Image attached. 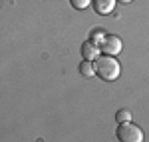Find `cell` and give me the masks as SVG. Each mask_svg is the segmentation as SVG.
I'll use <instances>...</instances> for the list:
<instances>
[{
    "instance_id": "obj_6",
    "label": "cell",
    "mask_w": 149,
    "mask_h": 142,
    "mask_svg": "<svg viewBox=\"0 0 149 142\" xmlns=\"http://www.w3.org/2000/svg\"><path fill=\"white\" fill-rule=\"evenodd\" d=\"M80 72H81V76L92 78L93 74H95V66H93V62H90V60H81V62H80Z\"/></svg>"
},
{
    "instance_id": "obj_10",
    "label": "cell",
    "mask_w": 149,
    "mask_h": 142,
    "mask_svg": "<svg viewBox=\"0 0 149 142\" xmlns=\"http://www.w3.org/2000/svg\"><path fill=\"white\" fill-rule=\"evenodd\" d=\"M119 2H123V4H127V2H131V0H119Z\"/></svg>"
},
{
    "instance_id": "obj_9",
    "label": "cell",
    "mask_w": 149,
    "mask_h": 142,
    "mask_svg": "<svg viewBox=\"0 0 149 142\" xmlns=\"http://www.w3.org/2000/svg\"><path fill=\"white\" fill-rule=\"evenodd\" d=\"M70 4H72V8H76V10H84V8H88V6L92 4V0H70Z\"/></svg>"
},
{
    "instance_id": "obj_5",
    "label": "cell",
    "mask_w": 149,
    "mask_h": 142,
    "mask_svg": "<svg viewBox=\"0 0 149 142\" xmlns=\"http://www.w3.org/2000/svg\"><path fill=\"white\" fill-rule=\"evenodd\" d=\"M92 4H93V10L97 14H102V16L111 14L115 8V0H92Z\"/></svg>"
},
{
    "instance_id": "obj_8",
    "label": "cell",
    "mask_w": 149,
    "mask_h": 142,
    "mask_svg": "<svg viewBox=\"0 0 149 142\" xmlns=\"http://www.w3.org/2000/svg\"><path fill=\"white\" fill-rule=\"evenodd\" d=\"M115 120H117V124L131 122V112H129V110H125V108H121V110H117V112H115Z\"/></svg>"
},
{
    "instance_id": "obj_1",
    "label": "cell",
    "mask_w": 149,
    "mask_h": 142,
    "mask_svg": "<svg viewBox=\"0 0 149 142\" xmlns=\"http://www.w3.org/2000/svg\"><path fill=\"white\" fill-rule=\"evenodd\" d=\"M93 66H95V74L105 80V82H113L119 78V72H121V66H119V62L115 56H100V58L93 62Z\"/></svg>"
},
{
    "instance_id": "obj_3",
    "label": "cell",
    "mask_w": 149,
    "mask_h": 142,
    "mask_svg": "<svg viewBox=\"0 0 149 142\" xmlns=\"http://www.w3.org/2000/svg\"><path fill=\"white\" fill-rule=\"evenodd\" d=\"M102 52L103 54H107V56H117L119 52H121V48H123V44H121V38L115 34H107L105 36V40L102 42Z\"/></svg>"
},
{
    "instance_id": "obj_4",
    "label": "cell",
    "mask_w": 149,
    "mask_h": 142,
    "mask_svg": "<svg viewBox=\"0 0 149 142\" xmlns=\"http://www.w3.org/2000/svg\"><path fill=\"white\" fill-rule=\"evenodd\" d=\"M81 56H84V60L95 62V60L102 56V48L97 46V44H93L92 40H88V42L81 44Z\"/></svg>"
},
{
    "instance_id": "obj_7",
    "label": "cell",
    "mask_w": 149,
    "mask_h": 142,
    "mask_svg": "<svg viewBox=\"0 0 149 142\" xmlns=\"http://www.w3.org/2000/svg\"><path fill=\"white\" fill-rule=\"evenodd\" d=\"M105 32H103L102 28H93L92 30V34H90V40H92L93 44H97V46H102V42L105 40Z\"/></svg>"
},
{
    "instance_id": "obj_2",
    "label": "cell",
    "mask_w": 149,
    "mask_h": 142,
    "mask_svg": "<svg viewBox=\"0 0 149 142\" xmlns=\"http://www.w3.org/2000/svg\"><path fill=\"white\" fill-rule=\"evenodd\" d=\"M115 136H117V140L119 142H143V130L139 128L137 124H133V122H123V124H119L117 126V130H115Z\"/></svg>"
}]
</instances>
